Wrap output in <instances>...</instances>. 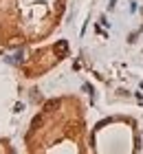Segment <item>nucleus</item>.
<instances>
[{"instance_id": "obj_1", "label": "nucleus", "mask_w": 143, "mask_h": 154, "mask_svg": "<svg viewBox=\"0 0 143 154\" xmlns=\"http://www.w3.org/2000/svg\"><path fill=\"white\" fill-rule=\"evenodd\" d=\"M66 51H68V44H66L64 40H62V42H57V44H55V53H57V55H64Z\"/></svg>"}, {"instance_id": "obj_2", "label": "nucleus", "mask_w": 143, "mask_h": 154, "mask_svg": "<svg viewBox=\"0 0 143 154\" xmlns=\"http://www.w3.org/2000/svg\"><path fill=\"white\" fill-rule=\"evenodd\" d=\"M57 106H60V99H48V101L44 103V110H55Z\"/></svg>"}, {"instance_id": "obj_3", "label": "nucleus", "mask_w": 143, "mask_h": 154, "mask_svg": "<svg viewBox=\"0 0 143 154\" xmlns=\"http://www.w3.org/2000/svg\"><path fill=\"white\" fill-rule=\"evenodd\" d=\"M40 123H42V117H35V119H33V128H38Z\"/></svg>"}]
</instances>
